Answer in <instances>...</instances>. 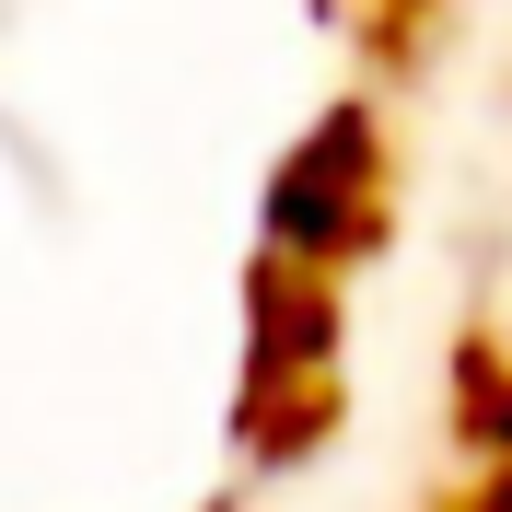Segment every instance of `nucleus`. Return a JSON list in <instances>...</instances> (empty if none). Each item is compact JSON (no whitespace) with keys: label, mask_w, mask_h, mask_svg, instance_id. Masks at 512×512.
Segmentation results:
<instances>
[]
</instances>
